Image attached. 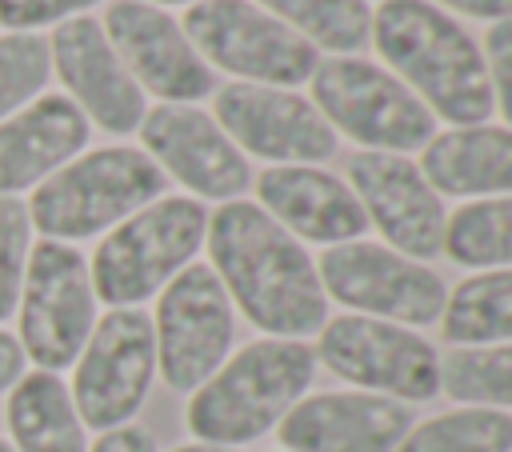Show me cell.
<instances>
[{"label":"cell","instance_id":"cell-1","mask_svg":"<svg viewBox=\"0 0 512 452\" xmlns=\"http://www.w3.org/2000/svg\"><path fill=\"white\" fill-rule=\"evenodd\" d=\"M204 240L212 252V272L220 276L228 300H236L256 328L272 332L276 340L320 332L328 300L316 264L296 244V236L284 232L260 204H220V212L208 220Z\"/></svg>","mask_w":512,"mask_h":452},{"label":"cell","instance_id":"cell-2","mask_svg":"<svg viewBox=\"0 0 512 452\" xmlns=\"http://www.w3.org/2000/svg\"><path fill=\"white\" fill-rule=\"evenodd\" d=\"M372 40L384 64L396 68V80L444 120L468 128L496 108L480 44L436 4L384 0L372 16Z\"/></svg>","mask_w":512,"mask_h":452},{"label":"cell","instance_id":"cell-3","mask_svg":"<svg viewBox=\"0 0 512 452\" xmlns=\"http://www.w3.org/2000/svg\"><path fill=\"white\" fill-rule=\"evenodd\" d=\"M316 352L300 340H252L224 360L188 400V432L200 444L236 448L260 440L312 384Z\"/></svg>","mask_w":512,"mask_h":452},{"label":"cell","instance_id":"cell-4","mask_svg":"<svg viewBox=\"0 0 512 452\" xmlns=\"http://www.w3.org/2000/svg\"><path fill=\"white\" fill-rule=\"evenodd\" d=\"M160 192L164 172L144 148H92L36 184L28 200V220L44 232V240L72 244L116 228L144 204L160 200Z\"/></svg>","mask_w":512,"mask_h":452},{"label":"cell","instance_id":"cell-5","mask_svg":"<svg viewBox=\"0 0 512 452\" xmlns=\"http://www.w3.org/2000/svg\"><path fill=\"white\" fill-rule=\"evenodd\" d=\"M208 232V212L192 196H160L120 220L92 252L88 276L108 308H136L192 264Z\"/></svg>","mask_w":512,"mask_h":452},{"label":"cell","instance_id":"cell-6","mask_svg":"<svg viewBox=\"0 0 512 452\" xmlns=\"http://www.w3.org/2000/svg\"><path fill=\"white\" fill-rule=\"evenodd\" d=\"M16 312H20L16 340L36 368L60 372L76 364L80 348L96 328V292L84 252L64 240L32 244Z\"/></svg>","mask_w":512,"mask_h":452},{"label":"cell","instance_id":"cell-7","mask_svg":"<svg viewBox=\"0 0 512 452\" xmlns=\"http://www.w3.org/2000/svg\"><path fill=\"white\" fill-rule=\"evenodd\" d=\"M308 80L320 104L316 112L372 152L400 156L432 140V112L420 104V96L368 60L332 56L320 60Z\"/></svg>","mask_w":512,"mask_h":452},{"label":"cell","instance_id":"cell-8","mask_svg":"<svg viewBox=\"0 0 512 452\" xmlns=\"http://www.w3.org/2000/svg\"><path fill=\"white\" fill-rule=\"evenodd\" d=\"M156 376V332L152 316L140 308H108L88 344L76 356L72 372V404L84 428L112 432L132 424L144 408Z\"/></svg>","mask_w":512,"mask_h":452},{"label":"cell","instance_id":"cell-9","mask_svg":"<svg viewBox=\"0 0 512 452\" xmlns=\"http://www.w3.org/2000/svg\"><path fill=\"white\" fill-rule=\"evenodd\" d=\"M184 36L216 68L248 84H300L316 68V48L272 12L248 0H200L184 12Z\"/></svg>","mask_w":512,"mask_h":452},{"label":"cell","instance_id":"cell-10","mask_svg":"<svg viewBox=\"0 0 512 452\" xmlns=\"http://www.w3.org/2000/svg\"><path fill=\"white\" fill-rule=\"evenodd\" d=\"M156 368L172 392H196L232 348V300L208 264H188L176 272L152 316Z\"/></svg>","mask_w":512,"mask_h":452},{"label":"cell","instance_id":"cell-11","mask_svg":"<svg viewBox=\"0 0 512 452\" xmlns=\"http://www.w3.org/2000/svg\"><path fill=\"white\" fill-rule=\"evenodd\" d=\"M320 360L340 380H352L376 396L432 400L440 392L436 348L392 320L336 316L320 332Z\"/></svg>","mask_w":512,"mask_h":452},{"label":"cell","instance_id":"cell-12","mask_svg":"<svg viewBox=\"0 0 512 452\" xmlns=\"http://www.w3.org/2000/svg\"><path fill=\"white\" fill-rule=\"evenodd\" d=\"M324 288L372 316V320H400V324H432L444 312V284L432 268L368 240H348L336 244L320 256Z\"/></svg>","mask_w":512,"mask_h":452},{"label":"cell","instance_id":"cell-13","mask_svg":"<svg viewBox=\"0 0 512 452\" xmlns=\"http://www.w3.org/2000/svg\"><path fill=\"white\" fill-rule=\"evenodd\" d=\"M104 36L116 48L128 76L168 104H192L216 88L208 60L192 48L184 28L144 0H112L104 12Z\"/></svg>","mask_w":512,"mask_h":452},{"label":"cell","instance_id":"cell-14","mask_svg":"<svg viewBox=\"0 0 512 452\" xmlns=\"http://www.w3.org/2000/svg\"><path fill=\"white\" fill-rule=\"evenodd\" d=\"M140 140L156 168L164 176H176L196 196L236 200L252 184L244 152L224 136V128L208 112L192 104L148 108L140 120Z\"/></svg>","mask_w":512,"mask_h":452},{"label":"cell","instance_id":"cell-15","mask_svg":"<svg viewBox=\"0 0 512 452\" xmlns=\"http://www.w3.org/2000/svg\"><path fill=\"white\" fill-rule=\"evenodd\" d=\"M216 124L252 156L308 164L336 152L332 124L300 96L268 84H228L216 92Z\"/></svg>","mask_w":512,"mask_h":452},{"label":"cell","instance_id":"cell-16","mask_svg":"<svg viewBox=\"0 0 512 452\" xmlns=\"http://www.w3.org/2000/svg\"><path fill=\"white\" fill-rule=\"evenodd\" d=\"M352 188L364 216L384 232V240L408 260H428L444 248V204L424 172L396 152H356Z\"/></svg>","mask_w":512,"mask_h":452},{"label":"cell","instance_id":"cell-17","mask_svg":"<svg viewBox=\"0 0 512 452\" xmlns=\"http://www.w3.org/2000/svg\"><path fill=\"white\" fill-rule=\"evenodd\" d=\"M52 68L68 88V100L92 116L104 132L128 136L140 128L148 104H144V88L128 76V68L120 64L116 48L108 44L100 20L92 16H72L64 24H56L52 40Z\"/></svg>","mask_w":512,"mask_h":452},{"label":"cell","instance_id":"cell-18","mask_svg":"<svg viewBox=\"0 0 512 452\" xmlns=\"http://www.w3.org/2000/svg\"><path fill=\"white\" fill-rule=\"evenodd\" d=\"M408 404L376 392H320L296 400L280 420L288 452H396L408 436Z\"/></svg>","mask_w":512,"mask_h":452},{"label":"cell","instance_id":"cell-19","mask_svg":"<svg viewBox=\"0 0 512 452\" xmlns=\"http://www.w3.org/2000/svg\"><path fill=\"white\" fill-rule=\"evenodd\" d=\"M260 208L284 228L316 244H348L364 236L368 216L356 192L312 164H276L256 180Z\"/></svg>","mask_w":512,"mask_h":452},{"label":"cell","instance_id":"cell-20","mask_svg":"<svg viewBox=\"0 0 512 452\" xmlns=\"http://www.w3.org/2000/svg\"><path fill=\"white\" fill-rule=\"evenodd\" d=\"M88 144V116L60 92L36 96L0 120V196L36 188Z\"/></svg>","mask_w":512,"mask_h":452},{"label":"cell","instance_id":"cell-21","mask_svg":"<svg viewBox=\"0 0 512 452\" xmlns=\"http://www.w3.org/2000/svg\"><path fill=\"white\" fill-rule=\"evenodd\" d=\"M424 180L448 196H512V128L468 124L440 132L424 144Z\"/></svg>","mask_w":512,"mask_h":452},{"label":"cell","instance_id":"cell-22","mask_svg":"<svg viewBox=\"0 0 512 452\" xmlns=\"http://www.w3.org/2000/svg\"><path fill=\"white\" fill-rule=\"evenodd\" d=\"M8 432L16 452H88L84 420L60 372L32 368L8 388Z\"/></svg>","mask_w":512,"mask_h":452},{"label":"cell","instance_id":"cell-23","mask_svg":"<svg viewBox=\"0 0 512 452\" xmlns=\"http://www.w3.org/2000/svg\"><path fill=\"white\" fill-rule=\"evenodd\" d=\"M444 336L452 344H496L512 340V268H492L456 284L444 300Z\"/></svg>","mask_w":512,"mask_h":452},{"label":"cell","instance_id":"cell-24","mask_svg":"<svg viewBox=\"0 0 512 452\" xmlns=\"http://www.w3.org/2000/svg\"><path fill=\"white\" fill-rule=\"evenodd\" d=\"M444 248L468 268H512V196L456 208L444 220Z\"/></svg>","mask_w":512,"mask_h":452},{"label":"cell","instance_id":"cell-25","mask_svg":"<svg viewBox=\"0 0 512 452\" xmlns=\"http://www.w3.org/2000/svg\"><path fill=\"white\" fill-rule=\"evenodd\" d=\"M396 452H512V416L500 408L444 412L408 428Z\"/></svg>","mask_w":512,"mask_h":452},{"label":"cell","instance_id":"cell-26","mask_svg":"<svg viewBox=\"0 0 512 452\" xmlns=\"http://www.w3.org/2000/svg\"><path fill=\"white\" fill-rule=\"evenodd\" d=\"M308 44L332 52H356L372 36V12L364 0H260Z\"/></svg>","mask_w":512,"mask_h":452},{"label":"cell","instance_id":"cell-27","mask_svg":"<svg viewBox=\"0 0 512 452\" xmlns=\"http://www.w3.org/2000/svg\"><path fill=\"white\" fill-rule=\"evenodd\" d=\"M440 388L472 408H512V340L448 352Z\"/></svg>","mask_w":512,"mask_h":452},{"label":"cell","instance_id":"cell-28","mask_svg":"<svg viewBox=\"0 0 512 452\" xmlns=\"http://www.w3.org/2000/svg\"><path fill=\"white\" fill-rule=\"evenodd\" d=\"M52 72L48 40L36 32H8L0 36V120L32 104Z\"/></svg>","mask_w":512,"mask_h":452},{"label":"cell","instance_id":"cell-29","mask_svg":"<svg viewBox=\"0 0 512 452\" xmlns=\"http://www.w3.org/2000/svg\"><path fill=\"white\" fill-rule=\"evenodd\" d=\"M28 252H32L28 204L16 196H0V320H8L20 304Z\"/></svg>","mask_w":512,"mask_h":452},{"label":"cell","instance_id":"cell-30","mask_svg":"<svg viewBox=\"0 0 512 452\" xmlns=\"http://www.w3.org/2000/svg\"><path fill=\"white\" fill-rule=\"evenodd\" d=\"M100 0H0V24L8 32H32L44 24H64L72 16H84Z\"/></svg>","mask_w":512,"mask_h":452},{"label":"cell","instance_id":"cell-31","mask_svg":"<svg viewBox=\"0 0 512 452\" xmlns=\"http://www.w3.org/2000/svg\"><path fill=\"white\" fill-rule=\"evenodd\" d=\"M488 84H492V104H500L504 120L512 124V16L496 20L488 28Z\"/></svg>","mask_w":512,"mask_h":452},{"label":"cell","instance_id":"cell-32","mask_svg":"<svg viewBox=\"0 0 512 452\" xmlns=\"http://www.w3.org/2000/svg\"><path fill=\"white\" fill-rule=\"evenodd\" d=\"M88 452H156V440H152V432H144L136 424H124V428L100 432V440Z\"/></svg>","mask_w":512,"mask_h":452},{"label":"cell","instance_id":"cell-33","mask_svg":"<svg viewBox=\"0 0 512 452\" xmlns=\"http://www.w3.org/2000/svg\"><path fill=\"white\" fill-rule=\"evenodd\" d=\"M24 364H28V356H24L20 340L0 328V392H8L24 376Z\"/></svg>","mask_w":512,"mask_h":452},{"label":"cell","instance_id":"cell-34","mask_svg":"<svg viewBox=\"0 0 512 452\" xmlns=\"http://www.w3.org/2000/svg\"><path fill=\"white\" fill-rule=\"evenodd\" d=\"M456 12H468V16H484V20H504L512 16V0H440Z\"/></svg>","mask_w":512,"mask_h":452},{"label":"cell","instance_id":"cell-35","mask_svg":"<svg viewBox=\"0 0 512 452\" xmlns=\"http://www.w3.org/2000/svg\"><path fill=\"white\" fill-rule=\"evenodd\" d=\"M172 452H236V448H220V444H180Z\"/></svg>","mask_w":512,"mask_h":452},{"label":"cell","instance_id":"cell-36","mask_svg":"<svg viewBox=\"0 0 512 452\" xmlns=\"http://www.w3.org/2000/svg\"><path fill=\"white\" fill-rule=\"evenodd\" d=\"M144 4H156L160 8V4H200V0H144Z\"/></svg>","mask_w":512,"mask_h":452},{"label":"cell","instance_id":"cell-37","mask_svg":"<svg viewBox=\"0 0 512 452\" xmlns=\"http://www.w3.org/2000/svg\"><path fill=\"white\" fill-rule=\"evenodd\" d=\"M0 452H16V448H12V444H8V440H0Z\"/></svg>","mask_w":512,"mask_h":452}]
</instances>
